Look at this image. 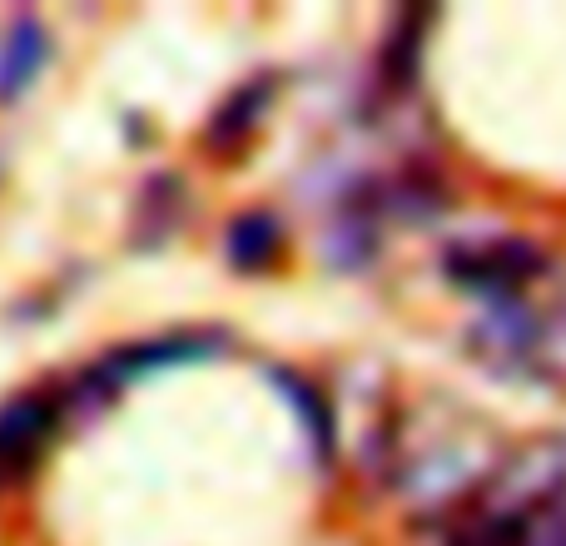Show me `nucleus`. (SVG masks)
Masks as SVG:
<instances>
[{
    "mask_svg": "<svg viewBox=\"0 0 566 546\" xmlns=\"http://www.w3.org/2000/svg\"><path fill=\"white\" fill-rule=\"evenodd\" d=\"M472 348L488 358V368L566 388V308H537L527 293L492 303L472 328Z\"/></svg>",
    "mask_w": 566,
    "mask_h": 546,
    "instance_id": "7ed1b4c3",
    "label": "nucleus"
},
{
    "mask_svg": "<svg viewBox=\"0 0 566 546\" xmlns=\"http://www.w3.org/2000/svg\"><path fill=\"white\" fill-rule=\"evenodd\" d=\"M562 546H566V542H562Z\"/></svg>",
    "mask_w": 566,
    "mask_h": 546,
    "instance_id": "9d476101",
    "label": "nucleus"
},
{
    "mask_svg": "<svg viewBox=\"0 0 566 546\" xmlns=\"http://www.w3.org/2000/svg\"><path fill=\"white\" fill-rule=\"evenodd\" d=\"M566 438H537L502 458L492 482L458 517V546H517L562 502Z\"/></svg>",
    "mask_w": 566,
    "mask_h": 546,
    "instance_id": "f03ea898",
    "label": "nucleus"
},
{
    "mask_svg": "<svg viewBox=\"0 0 566 546\" xmlns=\"http://www.w3.org/2000/svg\"><path fill=\"white\" fill-rule=\"evenodd\" d=\"M219 348H224L219 333H169V338H159V343H139V348L115 353L109 368H99L95 378L109 382V378H129V372H149V368H175V363H195Z\"/></svg>",
    "mask_w": 566,
    "mask_h": 546,
    "instance_id": "0eeeda50",
    "label": "nucleus"
},
{
    "mask_svg": "<svg viewBox=\"0 0 566 546\" xmlns=\"http://www.w3.org/2000/svg\"><path fill=\"white\" fill-rule=\"evenodd\" d=\"M279 244H283V224L269 209H249V214H239L234 224L224 229V254L234 269L254 273L264 264H274L279 259Z\"/></svg>",
    "mask_w": 566,
    "mask_h": 546,
    "instance_id": "6e6552de",
    "label": "nucleus"
},
{
    "mask_svg": "<svg viewBox=\"0 0 566 546\" xmlns=\"http://www.w3.org/2000/svg\"><path fill=\"white\" fill-rule=\"evenodd\" d=\"M547 259L527 239H462L448 249V279L458 288L488 293L492 303L522 298L532 279H542Z\"/></svg>",
    "mask_w": 566,
    "mask_h": 546,
    "instance_id": "20e7f679",
    "label": "nucleus"
},
{
    "mask_svg": "<svg viewBox=\"0 0 566 546\" xmlns=\"http://www.w3.org/2000/svg\"><path fill=\"white\" fill-rule=\"evenodd\" d=\"M60 422V402L50 392H20L0 408V482L20 477L45 452L50 432Z\"/></svg>",
    "mask_w": 566,
    "mask_h": 546,
    "instance_id": "39448f33",
    "label": "nucleus"
},
{
    "mask_svg": "<svg viewBox=\"0 0 566 546\" xmlns=\"http://www.w3.org/2000/svg\"><path fill=\"white\" fill-rule=\"evenodd\" d=\"M264 99H269L264 80H259V85H249V90H239V99H229V109L214 119V129H209V145H229V139L249 135V129H254V119H259V109H264Z\"/></svg>",
    "mask_w": 566,
    "mask_h": 546,
    "instance_id": "1a4fd4ad",
    "label": "nucleus"
},
{
    "mask_svg": "<svg viewBox=\"0 0 566 546\" xmlns=\"http://www.w3.org/2000/svg\"><path fill=\"white\" fill-rule=\"evenodd\" d=\"M382 472L412 517H458L502 468L497 428L458 398H428L388 422Z\"/></svg>",
    "mask_w": 566,
    "mask_h": 546,
    "instance_id": "f257e3e1",
    "label": "nucleus"
},
{
    "mask_svg": "<svg viewBox=\"0 0 566 546\" xmlns=\"http://www.w3.org/2000/svg\"><path fill=\"white\" fill-rule=\"evenodd\" d=\"M50 60V35L35 15H15L0 35V99H20Z\"/></svg>",
    "mask_w": 566,
    "mask_h": 546,
    "instance_id": "423d86ee",
    "label": "nucleus"
}]
</instances>
